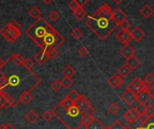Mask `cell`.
<instances>
[{
    "label": "cell",
    "mask_w": 154,
    "mask_h": 129,
    "mask_svg": "<svg viewBox=\"0 0 154 129\" xmlns=\"http://www.w3.org/2000/svg\"><path fill=\"white\" fill-rule=\"evenodd\" d=\"M85 25L101 40H106L119 26L112 18V10L106 3L87 17Z\"/></svg>",
    "instance_id": "6da1fadb"
},
{
    "label": "cell",
    "mask_w": 154,
    "mask_h": 129,
    "mask_svg": "<svg viewBox=\"0 0 154 129\" xmlns=\"http://www.w3.org/2000/svg\"><path fill=\"white\" fill-rule=\"evenodd\" d=\"M53 112L54 114V116L58 120H60L68 129H72V127H80L82 125V113L80 112L79 107L75 105L69 108H64L58 104L53 109Z\"/></svg>",
    "instance_id": "7a4b0ae2"
},
{
    "label": "cell",
    "mask_w": 154,
    "mask_h": 129,
    "mask_svg": "<svg viewBox=\"0 0 154 129\" xmlns=\"http://www.w3.org/2000/svg\"><path fill=\"white\" fill-rule=\"evenodd\" d=\"M55 30L54 27H53L48 22L45 21L43 17H40L36 19L26 30V34L28 38H30L39 48L43 49L44 46V38L45 36Z\"/></svg>",
    "instance_id": "3957f363"
},
{
    "label": "cell",
    "mask_w": 154,
    "mask_h": 129,
    "mask_svg": "<svg viewBox=\"0 0 154 129\" xmlns=\"http://www.w3.org/2000/svg\"><path fill=\"white\" fill-rule=\"evenodd\" d=\"M0 34L3 36L4 39H6L9 43H13L17 41L19 36L22 34L21 30H18L12 26L10 23H8L6 26H4L1 30H0Z\"/></svg>",
    "instance_id": "277c9868"
},
{
    "label": "cell",
    "mask_w": 154,
    "mask_h": 129,
    "mask_svg": "<svg viewBox=\"0 0 154 129\" xmlns=\"http://www.w3.org/2000/svg\"><path fill=\"white\" fill-rule=\"evenodd\" d=\"M127 89H129L132 90L133 92H135L136 94H138V93L140 92L141 90H143V89H149V87H147V86L144 84L143 81H141L140 78L135 77V78L131 81V82L128 85Z\"/></svg>",
    "instance_id": "5b68a950"
},
{
    "label": "cell",
    "mask_w": 154,
    "mask_h": 129,
    "mask_svg": "<svg viewBox=\"0 0 154 129\" xmlns=\"http://www.w3.org/2000/svg\"><path fill=\"white\" fill-rule=\"evenodd\" d=\"M121 99L128 106H131L133 103L137 101V94L133 92L132 90L127 89L122 95H121Z\"/></svg>",
    "instance_id": "8992f818"
},
{
    "label": "cell",
    "mask_w": 154,
    "mask_h": 129,
    "mask_svg": "<svg viewBox=\"0 0 154 129\" xmlns=\"http://www.w3.org/2000/svg\"><path fill=\"white\" fill-rule=\"evenodd\" d=\"M116 38L123 44H129L133 40L131 36V33L129 30H122V29L117 34Z\"/></svg>",
    "instance_id": "52a82bcc"
},
{
    "label": "cell",
    "mask_w": 154,
    "mask_h": 129,
    "mask_svg": "<svg viewBox=\"0 0 154 129\" xmlns=\"http://www.w3.org/2000/svg\"><path fill=\"white\" fill-rule=\"evenodd\" d=\"M112 18L116 22V24L120 25L122 22L127 20V15L121 8L117 7L116 9L112 10Z\"/></svg>",
    "instance_id": "ba28073f"
},
{
    "label": "cell",
    "mask_w": 154,
    "mask_h": 129,
    "mask_svg": "<svg viewBox=\"0 0 154 129\" xmlns=\"http://www.w3.org/2000/svg\"><path fill=\"white\" fill-rule=\"evenodd\" d=\"M139 113L138 111L136 110L135 107H131L130 109H128L124 115H123V118L124 120H126L128 123H134L135 121L138 120V117H139Z\"/></svg>",
    "instance_id": "9c48e42d"
},
{
    "label": "cell",
    "mask_w": 154,
    "mask_h": 129,
    "mask_svg": "<svg viewBox=\"0 0 154 129\" xmlns=\"http://www.w3.org/2000/svg\"><path fill=\"white\" fill-rule=\"evenodd\" d=\"M120 54L125 60H127V59L135 55V50L130 44H123V46L120 50Z\"/></svg>",
    "instance_id": "30bf717a"
},
{
    "label": "cell",
    "mask_w": 154,
    "mask_h": 129,
    "mask_svg": "<svg viewBox=\"0 0 154 129\" xmlns=\"http://www.w3.org/2000/svg\"><path fill=\"white\" fill-rule=\"evenodd\" d=\"M108 83L112 89H118L123 83V78L119 74H114L108 79Z\"/></svg>",
    "instance_id": "8fae6325"
},
{
    "label": "cell",
    "mask_w": 154,
    "mask_h": 129,
    "mask_svg": "<svg viewBox=\"0 0 154 129\" xmlns=\"http://www.w3.org/2000/svg\"><path fill=\"white\" fill-rule=\"evenodd\" d=\"M150 98H151V96L149 92V89H145L137 94V101H139V103L146 104Z\"/></svg>",
    "instance_id": "7c38bea8"
},
{
    "label": "cell",
    "mask_w": 154,
    "mask_h": 129,
    "mask_svg": "<svg viewBox=\"0 0 154 129\" xmlns=\"http://www.w3.org/2000/svg\"><path fill=\"white\" fill-rule=\"evenodd\" d=\"M131 36H132V39L135 41V42H140L144 36H145V33L143 32V30L139 27V26H136L134 29H132V31L131 32Z\"/></svg>",
    "instance_id": "4fadbf2b"
},
{
    "label": "cell",
    "mask_w": 154,
    "mask_h": 129,
    "mask_svg": "<svg viewBox=\"0 0 154 129\" xmlns=\"http://www.w3.org/2000/svg\"><path fill=\"white\" fill-rule=\"evenodd\" d=\"M34 59H35V60L39 64V65H42V64H44L47 60H49V59H48L47 52H46V51H45V50L39 51L35 55Z\"/></svg>",
    "instance_id": "5bb4252c"
},
{
    "label": "cell",
    "mask_w": 154,
    "mask_h": 129,
    "mask_svg": "<svg viewBox=\"0 0 154 129\" xmlns=\"http://www.w3.org/2000/svg\"><path fill=\"white\" fill-rule=\"evenodd\" d=\"M125 63L127 64L128 67H129L131 71H134V70H136V69L140 65V63H141V62H140V60L134 55V56H132V57L127 59Z\"/></svg>",
    "instance_id": "9a60e30c"
},
{
    "label": "cell",
    "mask_w": 154,
    "mask_h": 129,
    "mask_svg": "<svg viewBox=\"0 0 154 129\" xmlns=\"http://www.w3.org/2000/svg\"><path fill=\"white\" fill-rule=\"evenodd\" d=\"M32 89H31L28 90V91L23 92V93L21 94V96L19 97L18 101L21 102V103H23V104H25V105H28V104L31 102V100H32V97H31V94H30L31 91H32Z\"/></svg>",
    "instance_id": "2e32d148"
},
{
    "label": "cell",
    "mask_w": 154,
    "mask_h": 129,
    "mask_svg": "<svg viewBox=\"0 0 154 129\" xmlns=\"http://www.w3.org/2000/svg\"><path fill=\"white\" fill-rule=\"evenodd\" d=\"M140 13L144 18H149L154 14V10L149 5H146L141 7V9L140 10Z\"/></svg>",
    "instance_id": "e0dca14e"
},
{
    "label": "cell",
    "mask_w": 154,
    "mask_h": 129,
    "mask_svg": "<svg viewBox=\"0 0 154 129\" xmlns=\"http://www.w3.org/2000/svg\"><path fill=\"white\" fill-rule=\"evenodd\" d=\"M85 127V129H104L103 125L97 118H94V117L92 120V122Z\"/></svg>",
    "instance_id": "ac0fdd59"
},
{
    "label": "cell",
    "mask_w": 154,
    "mask_h": 129,
    "mask_svg": "<svg viewBox=\"0 0 154 129\" xmlns=\"http://www.w3.org/2000/svg\"><path fill=\"white\" fill-rule=\"evenodd\" d=\"M38 115L34 111V110H30L26 116H25V119L29 123V124H35L37 120H38Z\"/></svg>",
    "instance_id": "d6986e66"
},
{
    "label": "cell",
    "mask_w": 154,
    "mask_h": 129,
    "mask_svg": "<svg viewBox=\"0 0 154 129\" xmlns=\"http://www.w3.org/2000/svg\"><path fill=\"white\" fill-rule=\"evenodd\" d=\"M73 16L78 19V20H83L86 16H87V14H86V12H85V10L84 9V7H77L73 12Z\"/></svg>",
    "instance_id": "ffe728a7"
},
{
    "label": "cell",
    "mask_w": 154,
    "mask_h": 129,
    "mask_svg": "<svg viewBox=\"0 0 154 129\" xmlns=\"http://www.w3.org/2000/svg\"><path fill=\"white\" fill-rule=\"evenodd\" d=\"M131 72V70L128 67V65L126 63H124L123 65H122L119 69H118V74L120 76H122V78H126L127 76H129Z\"/></svg>",
    "instance_id": "44dd1931"
},
{
    "label": "cell",
    "mask_w": 154,
    "mask_h": 129,
    "mask_svg": "<svg viewBox=\"0 0 154 129\" xmlns=\"http://www.w3.org/2000/svg\"><path fill=\"white\" fill-rule=\"evenodd\" d=\"M9 60H12L17 66H20V65H23L24 64V60H25V57H23L21 54H13L10 58H9Z\"/></svg>",
    "instance_id": "7402d4cb"
},
{
    "label": "cell",
    "mask_w": 154,
    "mask_h": 129,
    "mask_svg": "<svg viewBox=\"0 0 154 129\" xmlns=\"http://www.w3.org/2000/svg\"><path fill=\"white\" fill-rule=\"evenodd\" d=\"M62 73H63V75L64 77H67V78L72 79V78L75 75L76 71H75L71 65H68V66L64 67V69L63 70Z\"/></svg>",
    "instance_id": "603a6c76"
},
{
    "label": "cell",
    "mask_w": 154,
    "mask_h": 129,
    "mask_svg": "<svg viewBox=\"0 0 154 129\" xmlns=\"http://www.w3.org/2000/svg\"><path fill=\"white\" fill-rule=\"evenodd\" d=\"M28 15H29L32 18H34L35 20H36V19L42 17V16H41V15H42L41 10H40L38 7H33L28 11Z\"/></svg>",
    "instance_id": "cb8c5ba5"
},
{
    "label": "cell",
    "mask_w": 154,
    "mask_h": 129,
    "mask_svg": "<svg viewBox=\"0 0 154 129\" xmlns=\"http://www.w3.org/2000/svg\"><path fill=\"white\" fill-rule=\"evenodd\" d=\"M137 129H154V116L149 117L146 123L141 124V125L138 126Z\"/></svg>",
    "instance_id": "d4e9b609"
},
{
    "label": "cell",
    "mask_w": 154,
    "mask_h": 129,
    "mask_svg": "<svg viewBox=\"0 0 154 129\" xmlns=\"http://www.w3.org/2000/svg\"><path fill=\"white\" fill-rule=\"evenodd\" d=\"M10 85V80L5 74L0 72V89H3L4 88Z\"/></svg>",
    "instance_id": "484cf974"
},
{
    "label": "cell",
    "mask_w": 154,
    "mask_h": 129,
    "mask_svg": "<svg viewBox=\"0 0 154 129\" xmlns=\"http://www.w3.org/2000/svg\"><path fill=\"white\" fill-rule=\"evenodd\" d=\"M46 52L48 55V59L51 60H54L59 55V52H58L56 48H48L46 50Z\"/></svg>",
    "instance_id": "4316f807"
},
{
    "label": "cell",
    "mask_w": 154,
    "mask_h": 129,
    "mask_svg": "<svg viewBox=\"0 0 154 129\" xmlns=\"http://www.w3.org/2000/svg\"><path fill=\"white\" fill-rule=\"evenodd\" d=\"M59 105H61V106L63 107L64 108H69V107H72V106L74 105V102H73L71 98H69L68 97H65L64 98H63V99L60 101Z\"/></svg>",
    "instance_id": "83f0119b"
},
{
    "label": "cell",
    "mask_w": 154,
    "mask_h": 129,
    "mask_svg": "<svg viewBox=\"0 0 154 129\" xmlns=\"http://www.w3.org/2000/svg\"><path fill=\"white\" fill-rule=\"evenodd\" d=\"M60 81H61L62 87H63V89H69V88H70V87H72V84H73L72 80V79H70V78H67V77H63Z\"/></svg>",
    "instance_id": "f1b7e54d"
},
{
    "label": "cell",
    "mask_w": 154,
    "mask_h": 129,
    "mask_svg": "<svg viewBox=\"0 0 154 129\" xmlns=\"http://www.w3.org/2000/svg\"><path fill=\"white\" fill-rule=\"evenodd\" d=\"M143 82L144 84L149 88V86H151L154 83V75L151 72H149L143 79Z\"/></svg>",
    "instance_id": "f546056e"
},
{
    "label": "cell",
    "mask_w": 154,
    "mask_h": 129,
    "mask_svg": "<svg viewBox=\"0 0 154 129\" xmlns=\"http://www.w3.org/2000/svg\"><path fill=\"white\" fill-rule=\"evenodd\" d=\"M70 35L72 36V38H73L74 40H78L83 36V32L79 29V28H74L71 31Z\"/></svg>",
    "instance_id": "4dcf8cb0"
},
{
    "label": "cell",
    "mask_w": 154,
    "mask_h": 129,
    "mask_svg": "<svg viewBox=\"0 0 154 129\" xmlns=\"http://www.w3.org/2000/svg\"><path fill=\"white\" fill-rule=\"evenodd\" d=\"M90 106H92V103L85 97V98L83 99V101H82V103H81V105L78 107H79V110H80V112L83 114V112L85 110V109H87Z\"/></svg>",
    "instance_id": "1f68e13d"
},
{
    "label": "cell",
    "mask_w": 154,
    "mask_h": 129,
    "mask_svg": "<svg viewBox=\"0 0 154 129\" xmlns=\"http://www.w3.org/2000/svg\"><path fill=\"white\" fill-rule=\"evenodd\" d=\"M94 119V116H90L87 115H82V118H81V125L84 126H86L87 125H89L92 120Z\"/></svg>",
    "instance_id": "d6a6232c"
},
{
    "label": "cell",
    "mask_w": 154,
    "mask_h": 129,
    "mask_svg": "<svg viewBox=\"0 0 154 129\" xmlns=\"http://www.w3.org/2000/svg\"><path fill=\"white\" fill-rule=\"evenodd\" d=\"M23 66H24L25 68H26L29 72H32V67L34 66V61H33L30 58H25Z\"/></svg>",
    "instance_id": "836d02e7"
},
{
    "label": "cell",
    "mask_w": 154,
    "mask_h": 129,
    "mask_svg": "<svg viewBox=\"0 0 154 129\" xmlns=\"http://www.w3.org/2000/svg\"><path fill=\"white\" fill-rule=\"evenodd\" d=\"M120 109H121V108H120V106H119L117 103H115V102L112 103V104L109 106V108H108L109 112L112 113V114H113V115L117 114V113L120 111Z\"/></svg>",
    "instance_id": "e575fe53"
},
{
    "label": "cell",
    "mask_w": 154,
    "mask_h": 129,
    "mask_svg": "<svg viewBox=\"0 0 154 129\" xmlns=\"http://www.w3.org/2000/svg\"><path fill=\"white\" fill-rule=\"evenodd\" d=\"M50 88H51L52 90L57 92V91H59V90L61 89V88H63V87H62L61 81H54L50 84Z\"/></svg>",
    "instance_id": "d590c367"
},
{
    "label": "cell",
    "mask_w": 154,
    "mask_h": 129,
    "mask_svg": "<svg viewBox=\"0 0 154 129\" xmlns=\"http://www.w3.org/2000/svg\"><path fill=\"white\" fill-rule=\"evenodd\" d=\"M48 18L52 21V22H56L59 18H60V14L58 12H56L55 10L51 11L48 14Z\"/></svg>",
    "instance_id": "8d00e7d4"
},
{
    "label": "cell",
    "mask_w": 154,
    "mask_h": 129,
    "mask_svg": "<svg viewBox=\"0 0 154 129\" xmlns=\"http://www.w3.org/2000/svg\"><path fill=\"white\" fill-rule=\"evenodd\" d=\"M109 127H110V129H125L124 125L121 121H119V120H117L114 123H112Z\"/></svg>",
    "instance_id": "74e56055"
},
{
    "label": "cell",
    "mask_w": 154,
    "mask_h": 129,
    "mask_svg": "<svg viewBox=\"0 0 154 129\" xmlns=\"http://www.w3.org/2000/svg\"><path fill=\"white\" fill-rule=\"evenodd\" d=\"M54 116V114L53 111H45V112H44L43 115H42V117H43L45 121H47V122L51 121V120L53 119Z\"/></svg>",
    "instance_id": "f35d334b"
},
{
    "label": "cell",
    "mask_w": 154,
    "mask_h": 129,
    "mask_svg": "<svg viewBox=\"0 0 154 129\" xmlns=\"http://www.w3.org/2000/svg\"><path fill=\"white\" fill-rule=\"evenodd\" d=\"M147 107H148V106H146V104H144V103H139V104L135 107V108H136V110L138 111V113L140 115V114H144V113L146 112Z\"/></svg>",
    "instance_id": "ab89813d"
},
{
    "label": "cell",
    "mask_w": 154,
    "mask_h": 129,
    "mask_svg": "<svg viewBox=\"0 0 154 129\" xmlns=\"http://www.w3.org/2000/svg\"><path fill=\"white\" fill-rule=\"evenodd\" d=\"M81 95L78 93V92H77L76 90H74V89H72V90H71L70 92H69V94L67 95V97L69 98H71L73 102L77 99V98H78L79 97H80Z\"/></svg>",
    "instance_id": "60d3db41"
},
{
    "label": "cell",
    "mask_w": 154,
    "mask_h": 129,
    "mask_svg": "<svg viewBox=\"0 0 154 129\" xmlns=\"http://www.w3.org/2000/svg\"><path fill=\"white\" fill-rule=\"evenodd\" d=\"M96 113V109L93 107V106H90L87 109H85L82 115H87V116H94Z\"/></svg>",
    "instance_id": "b9f144b4"
},
{
    "label": "cell",
    "mask_w": 154,
    "mask_h": 129,
    "mask_svg": "<svg viewBox=\"0 0 154 129\" xmlns=\"http://www.w3.org/2000/svg\"><path fill=\"white\" fill-rule=\"evenodd\" d=\"M78 54L81 56V57H86L88 54H89V51L86 47L85 46H82L81 48L78 49Z\"/></svg>",
    "instance_id": "7bdbcfd3"
},
{
    "label": "cell",
    "mask_w": 154,
    "mask_h": 129,
    "mask_svg": "<svg viewBox=\"0 0 154 129\" xmlns=\"http://www.w3.org/2000/svg\"><path fill=\"white\" fill-rule=\"evenodd\" d=\"M149 116L146 115V113H144V114H140V115H139V117H138V121L140 122V123H141V124H144V123H146L148 120H149Z\"/></svg>",
    "instance_id": "ee69618b"
},
{
    "label": "cell",
    "mask_w": 154,
    "mask_h": 129,
    "mask_svg": "<svg viewBox=\"0 0 154 129\" xmlns=\"http://www.w3.org/2000/svg\"><path fill=\"white\" fill-rule=\"evenodd\" d=\"M145 113H146V115H147L149 117L153 116H154V107H153V106H148Z\"/></svg>",
    "instance_id": "f6af8a7d"
},
{
    "label": "cell",
    "mask_w": 154,
    "mask_h": 129,
    "mask_svg": "<svg viewBox=\"0 0 154 129\" xmlns=\"http://www.w3.org/2000/svg\"><path fill=\"white\" fill-rule=\"evenodd\" d=\"M79 7V6H78V4L76 3L75 0H72V1L68 4V8H69L70 10H72V12H73L77 7Z\"/></svg>",
    "instance_id": "bcb514c9"
},
{
    "label": "cell",
    "mask_w": 154,
    "mask_h": 129,
    "mask_svg": "<svg viewBox=\"0 0 154 129\" xmlns=\"http://www.w3.org/2000/svg\"><path fill=\"white\" fill-rule=\"evenodd\" d=\"M119 26H121L122 30H129V29H130V27H131V23H130V22H128V21L126 20V21L122 22Z\"/></svg>",
    "instance_id": "7dc6e473"
},
{
    "label": "cell",
    "mask_w": 154,
    "mask_h": 129,
    "mask_svg": "<svg viewBox=\"0 0 154 129\" xmlns=\"http://www.w3.org/2000/svg\"><path fill=\"white\" fill-rule=\"evenodd\" d=\"M0 129H17L15 126H13L11 124L8 123V124H2L0 125Z\"/></svg>",
    "instance_id": "c3c4849f"
},
{
    "label": "cell",
    "mask_w": 154,
    "mask_h": 129,
    "mask_svg": "<svg viewBox=\"0 0 154 129\" xmlns=\"http://www.w3.org/2000/svg\"><path fill=\"white\" fill-rule=\"evenodd\" d=\"M9 23H10V25H11L12 26H14L15 28H17V29H18V30H21L22 26H21V25H20L17 21L13 20V21H11V22H9Z\"/></svg>",
    "instance_id": "681fc988"
},
{
    "label": "cell",
    "mask_w": 154,
    "mask_h": 129,
    "mask_svg": "<svg viewBox=\"0 0 154 129\" xmlns=\"http://www.w3.org/2000/svg\"><path fill=\"white\" fill-rule=\"evenodd\" d=\"M75 1H76V3H77V4H78V6H79V7H84L85 5H87V4H88L89 0H75Z\"/></svg>",
    "instance_id": "f907efd6"
},
{
    "label": "cell",
    "mask_w": 154,
    "mask_h": 129,
    "mask_svg": "<svg viewBox=\"0 0 154 129\" xmlns=\"http://www.w3.org/2000/svg\"><path fill=\"white\" fill-rule=\"evenodd\" d=\"M85 98V97L83 96V95H81L78 98H77L75 101H74V105L75 106H77V107H79L80 105H81V103H82V101H83V99Z\"/></svg>",
    "instance_id": "816d5d0a"
},
{
    "label": "cell",
    "mask_w": 154,
    "mask_h": 129,
    "mask_svg": "<svg viewBox=\"0 0 154 129\" xmlns=\"http://www.w3.org/2000/svg\"><path fill=\"white\" fill-rule=\"evenodd\" d=\"M149 94H150V96H151V98L154 99V83H153L151 86H149Z\"/></svg>",
    "instance_id": "f5cc1de1"
},
{
    "label": "cell",
    "mask_w": 154,
    "mask_h": 129,
    "mask_svg": "<svg viewBox=\"0 0 154 129\" xmlns=\"http://www.w3.org/2000/svg\"><path fill=\"white\" fill-rule=\"evenodd\" d=\"M41 1L43 2V3H45V5H49V4H51L54 0H41Z\"/></svg>",
    "instance_id": "db71d44e"
},
{
    "label": "cell",
    "mask_w": 154,
    "mask_h": 129,
    "mask_svg": "<svg viewBox=\"0 0 154 129\" xmlns=\"http://www.w3.org/2000/svg\"><path fill=\"white\" fill-rule=\"evenodd\" d=\"M112 1L113 3H115L116 5H120V4L123 1V0H112Z\"/></svg>",
    "instance_id": "11a10c76"
},
{
    "label": "cell",
    "mask_w": 154,
    "mask_h": 129,
    "mask_svg": "<svg viewBox=\"0 0 154 129\" xmlns=\"http://www.w3.org/2000/svg\"><path fill=\"white\" fill-rule=\"evenodd\" d=\"M5 64H6V62H4L1 59H0V69H1V68L5 65Z\"/></svg>",
    "instance_id": "9f6ffc18"
},
{
    "label": "cell",
    "mask_w": 154,
    "mask_h": 129,
    "mask_svg": "<svg viewBox=\"0 0 154 129\" xmlns=\"http://www.w3.org/2000/svg\"><path fill=\"white\" fill-rule=\"evenodd\" d=\"M125 129H133L131 126H125Z\"/></svg>",
    "instance_id": "6f0895ef"
},
{
    "label": "cell",
    "mask_w": 154,
    "mask_h": 129,
    "mask_svg": "<svg viewBox=\"0 0 154 129\" xmlns=\"http://www.w3.org/2000/svg\"><path fill=\"white\" fill-rule=\"evenodd\" d=\"M104 129H110V127L108 126V127H104Z\"/></svg>",
    "instance_id": "680465c9"
},
{
    "label": "cell",
    "mask_w": 154,
    "mask_h": 129,
    "mask_svg": "<svg viewBox=\"0 0 154 129\" xmlns=\"http://www.w3.org/2000/svg\"><path fill=\"white\" fill-rule=\"evenodd\" d=\"M73 129H80V127H76V128H73Z\"/></svg>",
    "instance_id": "91938a15"
}]
</instances>
